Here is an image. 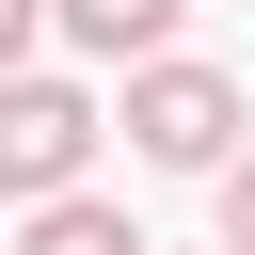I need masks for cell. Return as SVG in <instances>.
<instances>
[{
    "label": "cell",
    "mask_w": 255,
    "mask_h": 255,
    "mask_svg": "<svg viewBox=\"0 0 255 255\" xmlns=\"http://www.w3.org/2000/svg\"><path fill=\"white\" fill-rule=\"evenodd\" d=\"M80 159H96V96L80 80H0V191L48 207V191H80Z\"/></svg>",
    "instance_id": "cell-2"
},
{
    "label": "cell",
    "mask_w": 255,
    "mask_h": 255,
    "mask_svg": "<svg viewBox=\"0 0 255 255\" xmlns=\"http://www.w3.org/2000/svg\"><path fill=\"white\" fill-rule=\"evenodd\" d=\"M128 143H143L159 175H223V159H239V80H223V64H175V48L128 64Z\"/></svg>",
    "instance_id": "cell-1"
},
{
    "label": "cell",
    "mask_w": 255,
    "mask_h": 255,
    "mask_svg": "<svg viewBox=\"0 0 255 255\" xmlns=\"http://www.w3.org/2000/svg\"><path fill=\"white\" fill-rule=\"evenodd\" d=\"M175 16H191V0H48V32H64V48H96V64H159V48H175Z\"/></svg>",
    "instance_id": "cell-3"
},
{
    "label": "cell",
    "mask_w": 255,
    "mask_h": 255,
    "mask_svg": "<svg viewBox=\"0 0 255 255\" xmlns=\"http://www.w3.org/2000/svg\"><path fill=\"white\" fill-rule=\"evenodd\" d=\"M16 255H159L128 207H96V191H48L32 223H16Z\"/></svg>",
    "instance_id": "cell-4"
},
{
    "label": "cell",
    "mask_w": 255,
    "mask_h": 255,
    "mask_svg": "<svg viewBox=\"0 0 255 255\" xmlns=\"http://www.w3.org/2000/svg\"><path fill=\"white\" fill-rule=\"evenodd\" d=\"M223 255H255V159H223Z\"/></svg>",
    "instance_id": "cell-6"
},
{
    "label": "cell",
    "mask_w": 255,
    "mask_h": 255,
    "mask_svg": "<svg viewBox=\"0 0 255 255\" xmlns=\"http://www.w3.org/2000/svg\"><path fill=\"white\" fill-rule=\"evenodd\" d=\"M32 32H48V0H0V80H32Z\"/></svg>",
    "instance_id": "cell-5"
}]
</instances>
